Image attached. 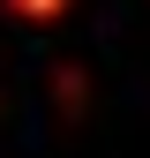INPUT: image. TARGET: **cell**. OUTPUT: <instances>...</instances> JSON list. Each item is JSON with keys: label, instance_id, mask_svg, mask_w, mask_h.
<instances>
[{"label": "cell", "instance_id": "1", "mask_svg": "<svg viewBox=\"0 0 150 158\" xmlns=\"http://www.w3.org/2000/svg\"><path fill=\"white\" fill-rule=\"evenodd\" d=\"M8 8H15V15H30V23H53L68 0H8Z\"/></svg>", "mask_w": 150, "mask_h": 158}]
</instances>
